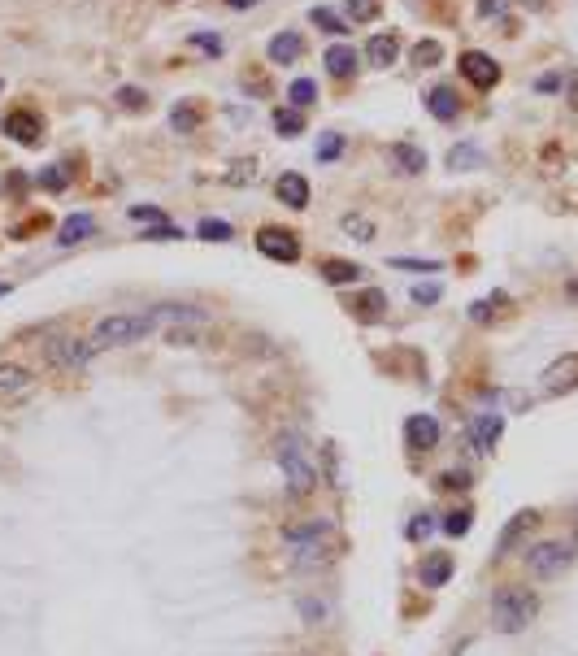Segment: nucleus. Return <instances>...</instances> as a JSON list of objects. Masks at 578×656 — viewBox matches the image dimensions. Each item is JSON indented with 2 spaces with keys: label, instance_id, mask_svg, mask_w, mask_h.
Returning <instances> with one entry per match:
<instances>
[{
  "label": "nucleus",
  "instance_id": "nucleus-1",
  "mask_svg": "<svg viewBox=\"0 0 578 656\" xmlns=\"http://www.w3.org/2000/svg\"><path fill=\"white\" fill-rule=\"evenodd\" d=\"M539 617V596L522 583H501L492 591V626L501 634H522Z\"/></svg>",
  "mask_w": 578,
  "mask_h": 656
},
{
  "label": "nucleus",
  "instance_id": "nucleus-2",
  "mask_svg": "<svg viewBox=\"0 0 578 656\" xmlns=\"http://www.w3.org/2000/svg\"><path fill=\"white\" fill-rule=\"evenodd\" d=\"M157 331V314L144 309V314H109L92 326V343L96 352L101 348H131V343H144Z\"/></svg>",
  "mask_w": 578,
  "mask_h": 656
},
{
  "label": "nucleus",
  "instance_id": "nucleus-3",
  "mask_svg": "<svg viewBox=\"0 0 578 656\" xmlns=\"http://www.w3.org/2000/svg\"><path fill=\"white\" fill-rule=\"evenodd\" d=\"M330 543H335V526L327 517H313L287 531V552L296 557V565H318L330 557Z\"/></svg>",
  "mask_w": 578,
  "mask_h": 656
},
{
  "label": "nucleus",
  "instance_id": "nucleus-4",
  "mask_svg": "<svg viewBox=\"0 0 578 656\" xmlns=\"http://www.w3.org/2000/svg\"><path fill=\"white\" fill-rule=\"evenodd\" d=\"M278 457V469H283V478L292 487V496H309L313 487H318V469L309 461V448L301 443V435H283L275 448Z\"/></svg>",
  "mask_w": 578,
  "mask_h": 656
},
{
  "label": "nucleus",
  "instance_id": "nucleus-5",
  "mask_svg": "<svg viewBox=\"0 0 578 656\" xmlns=\"http://www.w3.org/2000/svg\"><path fill=\"white\" fill-rule=\"evenodd\" d=\"M574 557H578L574 543H565V539H539V543L527 548V569H530V579L553 583V579H561L574 565Z\"/></svg>",
  "mask_w": 578,
  "mask_h": 656
},
{
  "label": "nucleus",
  "instance_id": "nucleus-6",
  "mask_svg": "<svg viewBox=\"0 0 578 656\" xmlns=\"http://www.w3.org/2000/svg\"><path fill=\"white\" fill-rule=\"evenodd\" d=\"M257 252L278 261V266H296L301 261V243H296L292 231H283V226H261L257 231Z\"/></svg>",
  "mask_w": 578,
  "mask_h": 656
},
{
  "label": "nucleus",
  "instance_id": "nucleus-7",
  "mask_svg": "<svg viewBox=\"0 0 578 656\" xmlns=\"http://www.w3.org/2000/svg\"><path fill=\"white\" fill-rule=\"evenodd\" d=\"M44 357H49L52 369H83V365L96 357V343L92 340H52L44 348Z\"/></svg>",
  "mask_w": 578,
  "mask_h": 656
},
{
  "label": "nucleus",
  "instance_id": "nucleus-8",
  "mask_svg": "<svg viewBox=\"0 0 578 656\" xmlns=\"http://www.w3.org/2000/svg\"><path fill=\"white\" fill-rule=\"evenodd\" d=\"M539 387H544V396H565V391H574L578 387V352L556 357V361L539 374Z\"/></svg>",
  "mask_w": 578,
  "mask_h": 656
},
{
  "label": "nucleus",
  "instance_id": "nucleus-9",
  "mask_svg": "<svg viewBox=\"0 0 578 656\" xmlns=\"http://www.w3.org/2000/svg\"><path fill=\"white\" fill-rule=\"evenodd\" d=\"M461 74L474 83L478 92H492V87L501 83V66H496V57H487V52H478V49L461 52Z\"/></svg>",
  "mask_w": 578,
  "mask_h": 656
},
{
  "label": "nucleus",
  "instance_id": "nucleus-10",
  "mask_svg": "<svg viewBox=\"0 0 578 656\" xmlns=\"http://www.w3.org/2000/svg\"><path fill=\"white\" fill-rule=\"evenodd\" d=\"M0 131H5L14 144H23V148H35L40 140H44V122L35 118L31 109H14V114H5Z\"/></svg>",
  "mask_w": 578,
  "mask_h": 656
},
{
  "label": "nucleus",
  "instance_id": "nucleus-11",
  "mask_svg": "<svg viewBox=\"0 0 578 656\" xmlns=\"http://www.w3.org/2000/svg\"><path fill=\"white\" fill-rule=\"evenodd\" d=\"M404 439L413 452H430V448H439V422L430 414H413L404 422Z\"/></svg>",
  "mask_w": 578,
  "mask_h": 656
},
{
  "label": "nucleus",
  "instance_id": "nucleus-12",
  "mask_svg": "<svg viewBox=\"0 0 578 656\" xmlns=\"http://www.w3.org/2000/svg\"><path fill=\"white\" fill-rule=\"evenodd\" d=\"M31 383H35V374H31L26 365L0 361V405H5V400H18V396H26V391H31Z\"/></svg>",
  "mask_w": 578,
  "mask_h": 656
},
{
  "label": "nucleus",
  "instance_id": "nucleus-13",
  "mask_svg": "<svg viewBox=\"0 0 578 656\" xmlns=\"http://www.w3.org/2000/svg\"><path fill=\"white\" fill-rule=\"evenodd\" d=\"M275 196L287 205V209H309V178H304L301 170H287L278 174L275 183Z\"/></svg>",
  "mask_w": 578,
  "mask_h": 656
},
{
  "label": "nucleus",
  "instance_id": "nucleus-14",
  "mask_svg": "<svg viewBox=\"0 0 578 656\" xmlns=\"http://www.w3.org/2000/svg\"><path fill=\"white\" fill-rule=\"evenodd\" d=\"M504 435V417L501 414H483L470 422V443H474L478 452H492Z\"/></svg>",
  "mask_w": 578,
  "mask_h": 656
},
{
  "label": "nucleus",
  "instance_id": "nucleus-15",
  "mask_svg": "<svg viewBox=\"0 0 578 656\" xmlns=\"http://www.w3.org/2000/svg\"><path fill=\"white\" fill-rule=\"evenodd\" d=\"M396 52H401V40L392 35V31H378L366 40V61L378 66V70H387V66H396Z\"/></svg>",
  "mask_w": 578,
  "mask_h": 656
},
{
  "label": "nucleus",
  "instance_id": "nucleus-16",
  "mask_svg": "<svg viewBox=\"0 0 578 656\" xmlns=\"http://www.w3.org/2000/svg\"><path fill=\"white\" fill-rule=\"evenodd\" d=\"M453 569H456V560L448 557V552H430L422 565H418V579H422V587H444L448 579H453Z\"/></svg>",
  "mask_w": 578,
  "mask_h": 656
},
{
  "label": "nucleus",
  "instance_id": "nucleus-17",
  "mask_svg": "<svg viewBox=\"0 0 578 656\" xmlns=\"http://www.w3.org/2000/svg\"><path fill=\"white\" fill-rule=\"evenodd\" d=\"M427 109H430V118H439V122H456V118H461V100H456V92L448 87V83L430 87V92H427Z\"/></svg>",
  "mask_w": 578,
  "mask_h": 656
},
{
  "label": "nucleus",
  "instance_id": "nucleus-18",
  "mask_svg": "<svg viewBox=\"0 0 578 656\" xmlns=\"http://www.w3.org/2000/svg\"><path fill=\"white\" fill-rule=\"evenodd\" d=\"M266 52H270V61H275V66H292V61L304 52V35H301V31H278Z\"/></svg>",
  "mask_w": 578,
  "mask_h": 656
},
{
  "label": "nucleus",
  "instance_id": "nucleus-19",
  "mask_svg": "<svg viewBox=\"0 0 578 656\" xmlns=\"http://www.w3.org/2000/svg\"><path fill=\"white\" fill-rule=\"evenodd\" d=\"M387 157H392V166L401 174H422L427 170V152L418 144H409V140H401V144H392L387 148Z\"/></svg>",
  "mask_w": 578,
  "mask_h": 656
},
{
  "label": "nucleus",
  "instance_id": "nucleus-20",
  "mask_svg": "<svg viewBox=\"0 0 578 656\" xmlns=\"http://www.w3.org/2000/svg\"><path fill=\"white\" fill-rule=\"evenodd\" d=\"M535 522H539V513H535V509H522V513H518V517H513V522H509V526L501 531V539H496V557H509V552H513V543L527 535Z\"/></svg>",
  "mask_w": 578,
  "mask_h": 656
},
{
  "label": "nucleus",
  "instance_id": "nucleus-21",
  "mask_svg": "<svg viewBox=\"0 0 578 656\" xmlns=\"http://www.w3.org/2000/svg\"><path fill=\"white\" fill-rule=\"evenodd\" d=\"M322 278H327L330 287H348V283H361L366 278V269L357 266V261H322Z\"/></svg>",
  "mask_w": 578,
  "mask_h": 656
},
{
  "label": "nucleus",
  "instance_id": "nucleus-22",
  "mask_svg": "<svg viewBox=\"0 0 578 656\" xmlns=\"http://www.w3.org/2000/svg\"><path fill=\"white\" fill-rule=\"evenodd\" d=\"M322 61H327V74H335V78H352L357 74V52L348 44H330Z\"/></svg>",
  "mask_w": 578,
  "mask_h": 656
},
{
  "label": "nucleus",
  "instance_id": "nucleus-23",
  "mask_svg": "<svg viewBox=\"0 0 578 656\" xmlns=\"http://www.w3.org/2000/svg\"><path fill=\"white\" fill-rule=\"evenodd\" d=\"M92 226H96V222H92V214H70V218H66V226H61V248H75V243H83L87 240V235H92Z\"/></svg>",
  "mask_w": 578,
  "mask_h": 656
},
{
  "label": "nucleus",
  "instance_id": "nucleus-24",
  "mask_svg": "<svg viewBox=\"0 0 578 656\" xmlns=\"http://www.w3.org/2000/svg\"><path fill=\"white\" fill-rule=\"evenodd\" d=\"M170 126H175V131H183V135H192V131L201 126V105H196V100H183L175 114H170Z\"/></svg>",
  "mask_w": 578,
  "mask_h": 656
},
{
  "label": "nucleus",
  "instance_id": "nucleus-25",
  "mask_svg": "<svg viewBox=\"0 0 578 656\" xmlns=\"http://www.w3.org/2000/svg\"><path fill=\"white\" fill-rule=\"evenodd\" d=\"M287 100H292V109H309V105L318 100V83H313V78H292Z\"/></svg>",
  "mask_w": 578,
  "mask_h": 656
},
{
  "label": "nucleus",
  "instance_id": "nucleus-26",
  "mask_svg": "<svg viewBox=\"0 0 578 656\" xmlns=\"http://www.w3.org/2000/svg\"><path fill=\"white\" fill-rule=\"evenodd\" d=\"M474 166H483V152L474 144H456L448 152V170H474Z\"/></svg>",
  "mask_w": 578,
  "mask_h": 656
},
{
  "label": "nucleus",
  "instance_id": "nucleus-27",
  "mask_svg": "<svg viewBox=\"0 0 578 656\" xmlns=\"http://www.w3.org/2000/svg\"><path fill=\"white\" fill-rule=\"evenodd\" d=\"M409 57H413V66H418V70H427V66H439L444 49H439L435 40H422V44H413V52H409Z\"/></svg>",
  "mask_w": 578,
  "mask_h": 656
},
{
  "label": "nucleus",
  "instance_id": "nucleus-28",
  "mask_svg": "<svg viewBox=\"0 0 578 656\" xmlns=\"http://www.w3.org/2000/svg\"><path fill=\"white\" fill-rule=\"evenodd\" d=\"M309 23L322 26L327 35H348V23H344L339 14H330V9H313V14H309Z\"/></svg>",
  "mask_w": 578,
  "mask_h": 656
},
{
  "label": "nucleus",
  "instance_id": "nucleus-29",
  "mask_svg": "<svg viewBox=\"0 0 578 656\" xmlns=\"http://www.w3.org/2000/svg\"><path fill=\"white\" fill-rule=\"evenodd\" d=\"M275 126L283 131V135H301V131H304L301 109H292V105H287V109H275Z\"/></svg>",
  "mask_w": 578,
  "mask_h": 656
},
{
  "label": "nucleus",
  "instance_id": "nucleus-30",
  "mask_svg": "<svg viewBox=\"0 0 578 656\" xmlns=\"http://www.w3.org/2000/svg\"><path fill=\"white\" fill-rule=\"evenodd\" d=\"M344 231H348L357 243H370V240H375V222L361 218V214H348V218H344Z\"/></svg>",
  "mask_w": 578,
  "mask_h": 656
},
{
  "label": "nucleus",
  "instance_id": "nucleus-31",
  "mask_svg": "<svg viewBox=\"0 0 578 656\" xmlns=\"http://www.w3.org/2000/svg\"><path fill=\"white\" fill-rule=\"evenodd\" d=\"M352 309H357L361 317H383V309H387V296H383V292H366L357 305H352Z\"/></svg>",
  "mask_w": 578,
  "mask_h": 656
},
{
  "label": "nucleus",
  "instance_id": "nucleus-32",
  "mask_svg": "<svg viewBox=\"0 0 578 656\" xmlns=\"http://www.w3.org/2000/svg\"><path fill=\"white\" fill-rule=\"evenodd\" d=\"M470 517H474V513H470V509H453V513H448V517H444V522H439V526H444V531H448V535H453V539H461V535H465V531H470Z\"/></svg>",
  "mask_w": 578,
  "mask_h": 656
},
{
  "label": "nucleus",
  "instance_id": "nucleus-33",
  "mask_svg": "<svg viewBox=\"0 0 578 656\" xmlns=\"http://www.w3.org/2000/svg\"><path fill=\"white\" fill-rule=\"evenodd\" d=\"M235 231H230L227 222H218V218H204L201 222V240H209V243H227Z\"/></svg>",
  "mask_w": 578,
  "mask_h": 656
},
{
  "label": "nucleus",
  "instance_id": "nucleus-34",
  "mask_svg": "<svg viewBox=\"0 0 578 656\" xmlns=\"http://www.w3.org/2000/svg\"><path fill=\"white\" fill-rule=\"evenodd\" d=\"M344 152V135H335V131H327L322 140H318V161H335Z\"/></svg>",
  "mask_w": 578,
  "mask_h": 656
},
{
  "label": "nucleus",
  "instance_id": "nucleus-35",
  "mask_svg": "<svg viewBox=\"0 0 578 656\" xmlns=\"http://www.w3.org/2000/svg\"><path fill=\"white\" fill-rule=\"evenodd\" d=\"M126 214H131V222H152V226H161V222H166V214H161V209H152V205H131Z\"/></svg>",
  "mask_w": 578,
  "mask_h": 656
},
{
  "label": "nucleus",
  "instance_id": "nucleus-36",
  "mask_svg": "<svg viewBox=\"0 0 578 656\" xmlns=\"http://www.w3.org/2000/svg\"><path fill=\"white\" fill-rule=\"evenodd\" d=\"M378 14V0H348V18H357V23H370Z\"/></svg>",
  "mask_w": 578,
  "mask_h": 656
},
{
  "label": "nucleus",
  "instance_id": "nucleus-37",
  "mask_svg": "<svg viewBox=\"0 0 578 656\" xmlns=\"http://www.w3.org/2000/svg\"><path fill=\"white\" fill-rule=\"evenodd\" d=\"M144 240H149V243H161V240H183V231H178L175 222H161V226H152V231H144Z\"/></svg>",
  "mask_w": 578,
  "mask_h": 656
},
{
  "label": "nucleus",
  "instance_id": "nucleus-38",
  "mask_svg": "<svg viewBox=\"0 0 578 656\" xmlns=\"http://www.w3.org/2000/svg\"><path fill=\"white\" fill-rule=\"evenodd\" d=\"M252 174H257V161H252V157H244L239 166H230L227 183H252Z\"/></svg>",
  "mask_w": 578,
  "mask_h": 656
},
{
  "label": "nucleus",
  "instance_id": "nucleus-39",
  "mask_svg": "<svg viewBox=\"0 0 578 656\" xmlns=\"http://www.w3.org/2000/svg\"><path fill=\"white\" fill-rule=\"evenodd\" d=\"M435 531V522H430V513H418L413 522H409V539H427Z\"/></svg>",
  "mask_w": 578,
  "mask_h": 656
},
{
  "label": "nucleus",
  "instance_id": "nucleus-40",
  "mask_svg": "<svg viewBox=\"0 0 578 656\" xmlns=\"http://www.w3.org/2000/svg\"><path fill=\"white\" fill-rule=\"evenodd\" d=\"M40 187H49V192H61V187H66V174L57 170V166L40 170Z\"/></svg>",
  "mask_w": 578,
  "mask_h": 656
},
{
  "label": "nucleus",
  "instance_id": "nucleus-41",
  "mask_svg": "<svg viewBox=\"0 0 578 656\" xmlns=\"http://www.w3.org/2000/svg\"><path fill=\"white\" fill-rule=\"evenodd\" d=\"M504 296H492V300H474V305H470V317H474V322H492V305H501Z\"/></svg>",
  "mask_w": 578,
  "mask_h": 656
},
{
  "label": "nucleus",
  "instance_id": "nucleus-42",
  "mask_svg": "<svg viewBox=\"0 0 578 656\" xmlns=\"http://www.w3.org/2000/svg\"><path fill=\"white\" fill-rule=\"evenodd\" d=\"M118 105H122V109H144V92H140V87H122V92H118Z\"/></svg>",
  "mask_w": 578,
  "mask_h": 656
},
{
  "label": "nucleus",
  "instance_id": "nucleus-43",
  "mask_svg": "<svg viewBox=\"0 0 578 656\" xmlns=\"http://www.w3.org/2000/svg\"><path fill=\"white\" fill-rule=\"evenodd\" d=\"M396 269H439V261H422V257H396Z\"/></svg>",
  "mask_w": 578,
  "mask_h": 656
},
{
  "label": "nucleus",
  "instance_id": "nucleus-44",
  "mask_svg": "<svg viewBox=\"0 0 578 656\" xmlns=\"http://www.w3.org/2000/svg\"><path fill=\"white\" fill-rule=\"evenodd\" d=\"M301 617L304 622H318V617H322V613H327V605H322V600H301Z\"/></svg>",
  "mask_w": 578,
  "mask_h": 656
},
{
  "label": "nucleus",
  "instance_id": "nucleus-45",
  "mask_svg": "<svg viewBox=\"0 0 578 656\" xmlns=\"http://www.w3.org/2000/svg\"><path fill=\"white\" fill-rule=\"evenodd\" d=\"M413 300H418V305H435V300H439V287H413Z\"/></svg>",
  "mask_w": 578,
  "mask_h": 656
},
{
  "label": "nucleus",
  "instance_id": "nucleus-46",
  "mask_svg": "<svg viewBox=\"0 0 578 656\" xmlns=\"http://www.w3.org/2000/svg\"><path fill=\"white\" fill-rule=\"evenodd\" d=\"M439 483H444V487H453V491H465V487H470V478H465L461 469H453V474H444Z\"/></svg>",
  "mask_w": 578,
  "mask_h": 656
},
{
  "label": "nucleus",
  "instance_id": "nucleus-47",
  "mask_svg": "<svg viewBox=\"0 0 578 656\" xmlns=\"http://www.w3.org/2000/svg\"><path fill=\"white\" fill-rule=\"evenodd\" d=\"M192 44H196V49H204V52H213V57L222 52V44H218L213 35H192Z\"/></svg>",
  "mask_w": 578,
  "mask_h": 656
},
{
  "label": "nucleus",
  "instance_id": "nucleus-48",
  "mask_svg": "<svg viewBox=\"0 0 578 656\" xmlns=\"http://www.w3.org/2000/svg\"><path fill=\"white\" fill-rule=\"evenodd\" d=\"M556 83H561V78H556V74H544V78H539V83H535V87H539V92H556Z\"/></svg>",
  "mask_w": 578,
  "mask_h": 656
},
{
  "label": "nucleus",
  "instance_id": "nucleus-49",
  "mask_svg": "<svg viewBox=\"0 0 578 656\" xmlns=\"http://www.w3.org/2000/svg\"><path fill=\"white\" fill-rule=\"evenodd\" d=\"M230 9H252V5H257V0H227Z\"/></svg>",
  "mask_w": 578,
  "mask_h": 656
},
{
  "label": "nucleus",
  "instance_id": "nucleus-50",
  "mask_svg": "<svg viewBox=\"0 0 578 656\" xmlns=\"http://www.w3.org/2000/svg\"><path fill=\"white\" fill-rule=\"evenodd\" d=\"M478 9H483V14H492V9H496V0H478Z\"/></svg>",
  "mask_w": 578,
  "mask_h": 656
},
{
  "label": "nucleus",
  "instance_id": "nucleus-51",
  "mask_svg": "<svg viewBox=\"0 0 578 656\" xmlns=\"http://www.w3.org/2000/svg\"><path fill=\"white\" fill-rule=\"evenodd\" d=\"M565 292H570V296H574V300H578V278H574V283H570V287H565Z\"/></svg>",
  "mask_w": 578,
  "mask_h": 656
},
{
  "label": "nucleus",
  "instance_id": "nucleus-52",
  "mask_svg": "<svg viewBox=\"0 0 578 656\" xmlns=\"http://www.w3.org/2000/svg\"><path fill=\"white\" fill-rule=\"evenodd\" d=\"M570 543H574V548H578V517H574V539H570Z\"/></svg>",
  "mask_w": 578,
  "mask_h": 656
},
{
  "label": "nucleus",
  "instance_id": "nucleus-53",
  "mask_svg": "<svg viewBox=\"0 0 578 656\" xmlns=\"http://www.w3.org/2000/svg\"><path fill=\"white\" fill-rule=\"evenodd\" d=\"M0 296H9V283H0Z\"/></svg>",
  "mask_w": 578,
  "mask_h": 656
}]
</instances>
